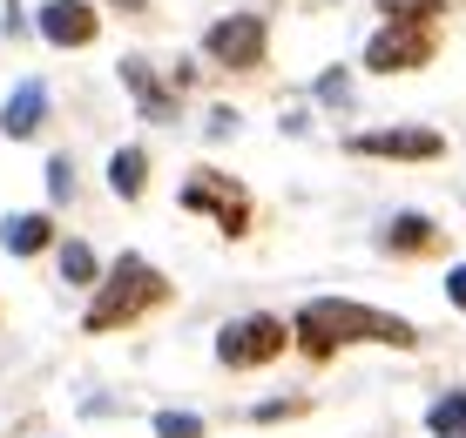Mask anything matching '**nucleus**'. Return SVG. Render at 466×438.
<instances>
[{
    "label": "nucleus",
    "instance_id": "f257e3e1",
    "mask_svg": "<svg viewBox=\"0 0 466 438\" xmlns=\"http://www.w3.org/2000/svg\"><path fill=\"white\" fill-rule=\"evenodd\" d=\"M298 331H304V344H318V351H331V344H399V351H412V344H420V331H412L406 317L365 311V304H345V297L304 304Z\"/></svg>",
    "mask_w": 466,
    "mask_h": 438
},
{
    "label": "nucleus",
    "instance_id": "f03ea898",
    "mask_svg": "<svg viewBox=\"0 0 466 438\" xmlns=\"http://www.w3.org/2000/svg\"><path fill=\"white\" fill-rule=\"evenodd\" d=\"M156 297H163V277H156L142 256H122V264L108 270V284L95 290V304H88V331H116V324H128L136 311H149Z\"/></svg>",
    "mask_w": 466,
    "mask_h": 438
},
{
    "label": "nucleus",
    "instance_id": "7ed1b4c3",
    "mask_svg": "<svg viewBox=\"0 0 466 438\" xmlns=\"http://www.w3.org/2000/svg\"><path fill=\"white\" fill-rule=\"evenodd\" d=\"M183 203L203 209V216H217L223 236H244V230H250V196H244V183H230V175H217V169H197V175H189V183H183Z\"/></svg>",
    "mask_w": 466,
    "mask_h": 438
},
{
    "label": "nucleus",
    "instance_id": "20e7f679",
    "mask_svg": "<svg viewBox=\"0 0 466 438\" xmlns=\"http://www.w3.org/2000/svg\"><path fill=\"white\" fill-rule=\"evenodd\" d=\"M284 351V324L278 317H237V324H223V337H217V358L223 364H270Z\"/></svg>",
    "mask_w": 466,
    "mask_h": 438
},
{
    "label": "nucleus",
    "instance_id": "39448f33",
    "mask_svg": "<svg viewBox=\"0 0 466 438\" xmlns=\"http://www.w3.org/2000/svg\"><path fill=\"white\" fill-rule=\"evenodd\" d=\"M420 61H426L420 21H392L385 35L365 41V68H372V75H399V68H420Z\"/></svg>",
    "mask_w": 466,
    "mask_h": 438
},
{
    "label": "nucleus",
    "instance_id": "423d86ee",
    "mask_svg": "<svg viewBox=\"0 0 466 438\" xmlns=\"http://www.w3.org/2000/svg\"><path fill=\"white\" fill-rule=\"evenodd\" d=\"M203 47L223 61V68H257V55H264V21L257 14H230V21H217Z\"/></svg>",
    "mask_w": 466,
    "mask_h": 438
},
{
    "label": "nucleus",
    "instance_id": "0eeeda50",
    "mask_svg": "<svg viewBox=\"0 0 466 438\" xmlns=\"http://www.w3.org/2000/svg\"><path fill=\"white\" fill-rule=\"evenodd\" d=\"M41 35L55 47L95 41V7H88V0H47V7H41Z\"/></svg>",
    "mask_w": 466,
    "mask_h": 438
},
{
    "label": "nucleus",
    "instance_id": "6e6552de",
    "mask_svg": "<svg viewBox=\"0 0 466 438\" xmlns=\"http://www.w3.org/2000/svg\"><path fill=\"white\" fill-rule=\"evenodd\" d=\"M351 155H440L432 128H385V135H345Z\"/></svg>",
    "mask_w": 466,
    "mask_h": 438
},
{
    "label": "nucleus",
    "instance_id": "1a4fd4ad",
    "mask_svg": "<svg viewBox=\"0 0 466 438\" xmlns=\"http://www.w3.org/2000/svg\"><path fill=\"white\" fill-rule=\"evenodd\" d=\"M41 115H47V88H41V81H21V88L7 95V108H0V128L21 142V135H35V128H41Z\"/></svg>",
    "mask_w": 466,
    "mask_h": 438
},
{
    "label": "nucleus",
    "instance_id": "9d476101",
    "mask_svg": "<svg viewBox=\"0 0 466 438\" xmlns=\"http://www.w3.org/2000/svg\"><path fill=\"white\" fill-rule=\"evenodd\" d=\"M47 236H55V223H47V216H7V230H0V243H7L14 256L47 250Z\"/></svg>",
    "mask_w": 466,
    "mask_h": 438
},
{
    "label": "nucleus",
    "instance_id": "9b49d317",
    "mask_svg": "<svg viewBox=\"0 0 466 438\" xmlns=\"http://www.w3.org/2000/svg\"><path fill=\"white\" fill-rule=\"evenodd\" d=\"M122 81H128V88H136V102H142V108H149V115H156V122H169V115H176V102H169V95H163V88H156V75H149V68H142V61H122Z\"/></svg>",
    "mask_w": 466,
    "mask_h": 438
},
{
    "label": "nucleus",
    "instance_id": "f8f14e48",
    "mask_svg": "<svg viewBox=\"0 0 466 438\" xmlns=\"http://www.w3.org/2000/svg\"><path fill=\"white\" fill-rule=\"evenodd\" d=\"M385 243H392V250H432V243H440V230H432L426 216H392Z\"/></svg>",
    "mask_w": 466,
    "mask_h": 438
},
{
    "label": "nucleus",
    "instance_id": "ddd939ff",
    "mask_svg": "<svg viewBox=\"0 0 466 438\" xmlns=\"http://www.w3.org/2000/svg\"><path fill=\"white\" fill-rule=\"evenodd\" d=\"M426 425L440 432V438H466V392H446V398L426 412Z\"/></svg>",
    "mask_w": 466,
    "mask_h": 438
},
{
    "label": "nucleus",
    "instance_id": "4468645a",
    "mask_svg": "<svg viewBox=\"0 0 466 438\" xmlns=\"http://www.w3.org/2000/svg\"><path fill=\"white\" fill-rule=\"evenodd\" d=\"M142 149H116V162H108V183H116V196H142Z\"/></svg>",
    "mask_w": 466,
    "mask_h": 438
},
{
    "label": "nucleus",
    "instance_id": "2eb2a0df",
    "mask_svg": "<svg viewBox=\"0 0 466 438\" xmlns=\"http://www.w3.org/2000/svg\"><path fill=\"white\" fill-rule=\"evenodd\" d=\"M61 277L68 284H95V250L88 243H61Z\"/></svg>",
    "mask_w": 466,
    "mask_h": 438
},
{
    "label": "nucleus",
    "instance_id": "dca6fc26",
    "mask_svg": "<svg viewBox=\"0 0 466 438\" xmlns=\"http://www.w3.org/2000/svg\"><path fill=\"white\" fill-rule=\"evenodd\" d=\"M156 432H163V438H203V418H189V412H163V418H156Z\"/></svg>",
    "mask_w": 466,
    "mask_h": 438
},
{
    "label": "nucleus",
    "instance_id": "f3484780",
    "mask_svg": "<svg viewBox=\"0 0 466 438\" xmlns=\"http://www.w3.org/2000/svg\"><path fill=\"white\" fill-rule=\"evenodd\" d=\"M47 183H55V196H68V189H75V169L55 155V162H47Z\"/></svg>",
    "mask_w": 466,
    "mask_h": 438
},
{
    "label": "nucleus",
    "instance_id": "a211bd4d",
    "mask_svg": "<svg viewBox=\"0 0 466 438\" xmlns=\"http://www.w3.org/2000/svg\"><path fill=\"white\" fill-rule=\"evenodd\" d=\"M446 297H453V304H460V311H466V264L453 270V277H446Z\"/></svg>",
    "mask_w": 466,
    "mask_h": 438
}]
</instances>
